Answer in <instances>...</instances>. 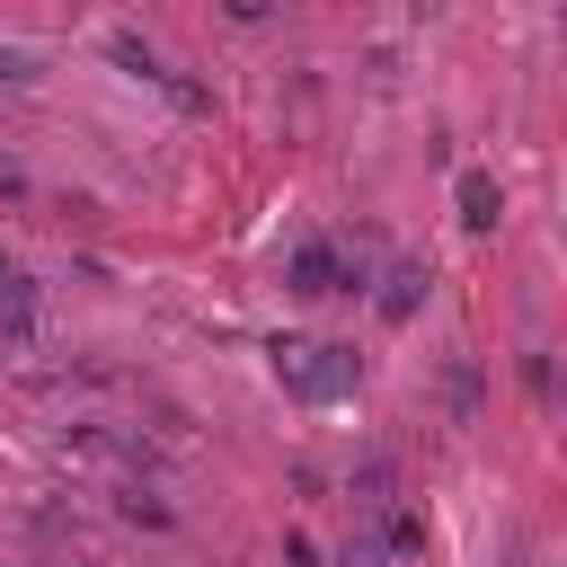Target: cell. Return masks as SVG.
<instances>
[{
    "label": "cell",
    "instance_id": "6da1fadb",
    "mask_svg": "<svg viewBox=\"0 0 567 567\" xmlns=\"http://www.w3.org/2000/svg\"><path fill=\"white\" fill-rule=\"evenodd\" d=\"M284 372H292L301 399H328V390L354 381V354H346V346H284Z\"/></svg>",
    "mask_w": 567,
    "mask_h": 567
},
{
    "label": "cell",
    "instance_id": "7a4b0ae2",
    "mask_svg": "<svg viewBox=\"0 0 567 567\" xmlns=\"http://www.w3.org/2000/svg\"><path fill=\"white\" fill-rule=\"evenodd\" d=\"M496 213H505V195H496V177H487V168H470V177H461V221H470V230H487Z\"/></svg>",
    "mask_w": 567,
    "mask_h": 567
},
{
    "label": "cell",
    "instance_id": "3957f363",
    "mask_svg": "<svg viewBox=\"0 0 567 567\" xmlns=\"http://www.w3.org/2000/svg\"><path fill=\"white\" fill-rule=\"evenodd\" d=\"M292 284H301V292H346V257L301 248V257H292Z\"/></svg>",
    "mask_w": 567,
    "mask_h": 567
},
{
    "label": "cell",
    "instance_id": "277c9868",
    "mask_svg": "<svg viewBox=\"0 0 567 567\" xmlns=\"http://www.w3.org/2000/svg\"><path fill=\"white\" fill-rule=\"evenodd\" d=\"M425 301V266H390V292H381V319H416Z\"/></svg>",
    "mask_w": 567,
    "mask_h": 567
},
{
    "label": "cell",
    "instance_id": "5b68a950",
    "mask_svg": "<svg viewBox=\"0 0 567 567\" xmlns=\"http://www.w3.org/2000/svg\"><path fill=\"white\" fill-rule=\"evenodd\" d=\"M124 523H168V505L151 487H124Z\"/></svg>",
    "mask_w": 567,
    "mask_h": 567
},
{
    "label": "cell",
    "instance_id": "8992f818",
    "mask_svg": "<svg viewBox=\"0 0 567 567\" xmlns=\"http://www.w3.org/2000/svg\"><path fill=\"white\" fill-rule=\"evenodd\" d=\"M470 408H478V372H470V363H452V416H470Z\"/></svg>",
    "mask_w": 567,
    "mask_h": 567
},
{
    "label": "cell",
    "instance_id": "52a82bcc",
    "mask_svg": "<svg viewBox=\"0 0 567 567\" xmlns=\"http://www.w3.org/2000/svg\"><path fill=\"white\" fill-rule=\"evenodd\" d=\"M35 62H44V53H27V44H0V80H35Z\"/></svg>",
    "mask_w": 567,
    "mask_h": 567
},
{
    "label": "cell",
    "instance_id": "ba28073f",
    "mask_svg": "<svg viewBox=\"0 0 567 567\" xmlns=\"http://www.w3.org/2000/svg\"><path fill=\"white\" fill-rule=\"evenodd\" d=\"M0 195H27V168L18 159H0Z\"/></svg>",
    "mask_w": 567,
    "mask_h": 567
},
{
    "label": "cell",
    "instance_id": "9c48e42d",
    "mask_svg": "<svg viewBox=\"0 0 567 567\" xmlns=\"http://www.w3.org/2000/svg\"><path fill=\"white\" fill-rule=\"evenodd\" d=\"M0 292H9V301L27 292V284H18V257H9V248H0Z\"/></svg>",
    "mask_w": 567,
    "mask_h": 567
},
{
    "label": "cell",
    "instance_id": "30bf717a",
    "mask_svg": "<svg viewBox=\"0 0 567 567\" xmlns=\"http://www.w3.org/2000/svg\"><path fill=\"white\" fill-rule=\"evenodd\" d=\"M346 567H381V549H372V540H354V549H346Z\"/></svg>",
    "mask_w": 567,
    "mask_h": 567
}]
</instances>
